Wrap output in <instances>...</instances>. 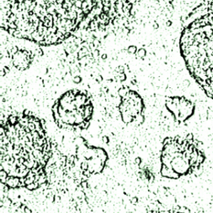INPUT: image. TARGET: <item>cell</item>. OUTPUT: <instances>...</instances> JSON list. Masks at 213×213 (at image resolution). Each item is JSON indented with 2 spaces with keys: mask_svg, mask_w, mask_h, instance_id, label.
Instances as JSON below:
<instances>
[{
  "mask_svg": "<svg viewBox=\"0 0 213 213\" xmlns=\"http://www.w3.org/2000/svg\"><path fill=\"white\" fill-rule=\"evenodd\" d=\"M88 6V3L87 1H83L82 3V8H87Z\"/></svg>",
  "mask_w": 213,
  "mask_h": 213,
  "instance_id": "6",
  "label": "cell"
},
{
  "mask_svg": "<svg viewBox=\"0 0 213 213\" xmlns=\"http://www.w3.org/2000/svg\"><path fill=\"white\" fill-rule=\"evenodd\" d=\"M25 211L26 212V213H27V212H31V210H28V208H27V209H26V210H25Z\"/></svg>",
  "mask_w": 213,
  "mask_h": 213,
  "instance_id": "13",
  "label": "cell"
},
{
  "mask_svg": "<svg viewBox=\"0 0 213 213\" xmlns=\"http://www.w3.org/2000/svg\"><path fill=\"white\" fill-rule=\"evenodd\" d=\"M101 58H102V59H106V58H107V55H106V54H104V55H102V56Z\"/></svg>",
  "mask_w": 213,
  "mask_h": 213,
  "instance_id": "12",
  "label": "cell"
},
{
  "mask_svg": "<svg viewBox=\"0 0 213 213\" xmlns=\"http://www.w3.org/2000/svg\"><path fill=\"white\" fill-rule=\"evenodd\" d=\"M74 81L75 83H79L81 81V78L78 76L76 77V78L74 79Z\"/></svg>",
  "mask_w": 213,
  "mask_h": 213,
  "instance_id": "8",
  "label": "cell"
},
{
  "mask_svg": "<svg viewBox=\"0 0 213 213\" xmlns=\"http://www.w3.org/2000/svg\"><path fill=\"white\" fill-rule=\"evenodd\" d=\"M81 168H82L84 170H84L88 169V164H87V163H82V164H81Z\"/></svg>",
  "mask_w": 213,
  "mask_h": 213,
  "instance_id": "5",
  "label": "cell"
},
{
  "mask_svg": "<svg viewBox=\"0 0 213 213\" xmlns=\"http://www.w3.org/2000/svg\"><path fill=\"white\" fill-rule=\"evenodd\" d=\"M80 1H83L84 0H80Z\"/></svg>",
  "mask_w": 213,
  "mask_h": 213,
  "instance_id": "14",
  "label": "cell"
},
{
  "mask_svg": "<svg viewBox=\"0 0 213 213\" xmlns=\"http://www.w3.org/2000/svg\"><path fill=\"white\" fill-rule=\"evenodd\" d=\"M166 106L179 122H184L191 118L195 109L192 101L182 96L169 97L166 99Z\"/></svg>",
  "mask_w": 213,
  "mask_h": 213,
  "instance_id": "3",
  "label": "cell"
},
{
  "mask_svg": "<svg viewBox=\"0 0 213 213\" xmlns=\"http://www.w3.org/2000/svg\"><path fill=\"white\" fill-rule=\"evenodd\" d=\"M181 53L189 72L213 99V13L201 16L184 29Z\"/></svg>",
  "mask_w": 213,
  "mask_h": 213,
  "instance_id": "1",
  "label": "cell"
},
{
  "mask_svg": "<svg viewBox=\"0 0 213 213\" xmlns=\"http://www.w3.org/2000/svg\"><path fill=\"white\" fill-rule=\"evenodd\" d=\"M205 159L202 145L192 134L166 138L161 154V173L163 177L178 179L194 173Z\"/></svg>",
  "mask_w": 213,
  "mask_h": 213,
  "instance_id": "2",
  "label": "cell"
},
{
  "mask_svg": "<svg viewBox=\"0 0 213 213\" xmlns=\"http://www.w3.org/2000/svg\"><path fill=\"white\" fill-rule=\"evenodd\" d=\"M82 3L83 2L80 0H78L76 1L75 2V6H76L78 8H82Z\"/></svg>",
  "mask_w": 213,
  "mask_h": 213,
  "instance_id": "4",
  "label": "cell"
},
{
  "mask_svg": "<svg viewBox=\"0 0 213 213\" xmlns=\"http://www.w3.org/2000/svg\"><path fill=\"white\" fill-rule=\"evenodd\" d=\"M9 28H13V29H16V28H17V26H16V24H15L14 23H11L9 24Z\"/></svg>",
  "mask_w": 213,
  "mask_h": 213,
  "instance_id": "7",
  "label": "cell"
},
{
  "mask_svg": "<svg viewBox=\"0 0 213 213\" xmlns=\"http://www.w3.org/2000/svg\"><path fill=\"white\" fill-rule=\"evenodd\" d=\"M29 113V111L28 110H26L25 111H24V115L25 116H28Z\"/></svg>",
  "mask_w": 213,
  "mask_h": 213,
  "instance_id": "10",
  "label": "cell"
},
{
  "mask_svg": "<svg viewBox=\"0 0 213 213\" xmlns=\"http://www.w3.org/2000/svg\"><path fill=\"white\" fill-rule=\"evenodd\" d=\"M64 35H65L66 38H68V37H69L71 36V34L70 33H65V34Z\"/></svg>",
  "mask_w": 213,
  "mask_h": 213,
  "instance_id": "9",
  "label": "cell"
},
{
  "mask_svg": "<svg viewBox=\"0 0 213 213\" xmlns=\"http://www.w3.org/2000/svg\"><path fill=\"white\" fill-rule=\"evenodd\" d=\"M81 186H83V187H86L87 186L86 183H83L82 184H81Z\"/></svg>",
  "mask_w": 213,
  "mask_h": 213,
  "instance_id": "11",
  "label": "cell"
}]
</instances>
